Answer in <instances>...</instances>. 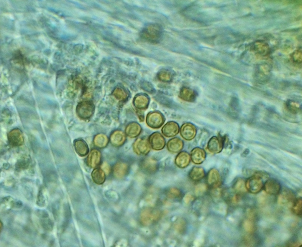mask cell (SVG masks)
<instances>
[{
	"instance_id": "f6af8a7d",
	"label": "cell",
	"mask_w": 302,
	"mask_h": 247,
	"mask_svg": "<svg viewBox=\"0 0 302 247\" xmlns=\"http://www.w3.org/2000/svg\"><path fill=\"white\" fill-rule=\"evenodd\" d=\"M14 206L17 208H20L22 207L23 205V203L22 201L20 200H18L14 203L13 204Z\"/></svg>"
},
{
	"instance_id": "1f68e13d",
	"label": "cell",
	"mask_w": 302,
	"mask_h": 247,
	"mask_svg": "<svg viewBox=\"0 0 302 247\" xmlns=\"http://www.w3.org/2000/svg\"><path fill=\"white\" fill-rule=\"evenodd\" d=\"M158 77L159 79L162 81H168L171 79V75L169 72L163 70L160 72L158 74Z\"/></svg>"
},
{
	"instance_id": "836d02e7",
	"label": "cell",
	"mask_w": 302,
	"mask_h": 247,
	"mask_svg": "<svg viewBox=\"0 0 302 247\" xmlns=\"http://www.w3.org/2000/svg\"><path fill=\"white\" fill-rule=\"evenodd\" d=\"M292 58L293 61L297 63H300L302 60V52L300 50H297L294 51L292 55Z\"/></svg>"
},
{
	"instance_id": "6da1fadb",
	"label": "cell",
	"mask_w": 302,
	"mask_h": 247,
	"mask_svg": "<svg viewBox=\"0 0 302 247\" xmlns=\"http://www.w3.org/2000/svg\"><path fill=\"white\" fill-rule=\"evenodd\" d=\"M162 25L157 23H150L146 25L139 33L141 38L144 41L157 43L160 41L163 34Z\"/></svg>"
},
{
	"instance_id": "5b68a950",
	"label": "cell",
	"mask_w": 302,
	"mask_h": 247,
	"mask_svg": "<svg viewBox=\"0 0 302 247\" xmlns=\"http://www.w3.org/2000/svg\"><path fill=\"white\" fill-rule=\"evenodd\" d=\"M180 132L181 136L184 139L190 141L193 139L195 137L197 129L194 125L190 123L187 122L182 125Z\"/></svg>"
},
{
	"instance_id": "d6a6232c",
	"label": "cell",
	"mask_w": 302,
	"mask_h": 247,
	"mask_svg": "<svg viewBox=\"0 0 302 247\" xmlns=\"http://www.w3.org/2000/svg\"><path fill=\"white\" fill-rule=\"evenodd\" d=\"M206 189L205 184L201 183L198 184L196 187L195 190V194L197 196L202 195Z\"/></svg>"
},
{
	"instance_id": "b9f144b4",
	"label": "cell",
	"mask_w": 302,
	"mask_h": 247,
	"mask_svg": "<svg viewBox=\"0 0 302 247\" xmlns=\"http://www.w3.org/2000/svg\"><path fill=\"white\" fill-rule=\"evenodd\" d=\"M255 175L259 177L262 179H266L268 177V175L267 174L262 172H257L255 173Z\"/></svg>"
},
{
	"instance_id": "52a82bcc",
	"label": "cell",
	"mask_w": 302,
	"mask_h": 247,
	"mask_svg": "<svg viewBox=\"0 0 302 247\" xmlns=\"http://www.w3.org/2000/svg\"><path fill=\"white\" fill-rule=\"evenodd\" d=\"M148 141L152 148L156 150L162 149L165 145V139L158 132H155L152 134L149 137Z\"/></svg>"
},
{
	"instance_id": "8d00e7d4",
	"label": "cell",
	"mask_w": 302,
	"mask_h": 247,
	"mask_svg": "<svg viewBox=\"0 0 302 247\" xmlns=\"http://www.w3.org/2000/svg\"><path fill=\"white\" fill-rule=\"evenodd\" d=\"M35 213L39 217L41 218H47L49 217V214L45 210L37 209L35 211Z\"/></svg>"
},
{
	"instance_id": "74e56055",
	"label": "cell",
	"mask_w": 302,
	"mask_h": 247,
	"mask_svg": "<svg viewBox=\"0 0 302 247\" xmlns=\"http://www.w3.org/2000/svg\"><path fill=\"white\" fill-rule=\"evenodd\" d=\"M58 207L55 202H54L52 205V211L54 218L56 220L58 216Z\"/></svg>"
},
{
	"instance_id": "5bb4252c",
	"label": "cell",
	"mask_w": 302,
	"mask_h": 247,
	"mask_svg": "<svg viewBox=\"0 0 302 247\" xmlns=\"http://www.w3.org/2000/svg\"><path fill=\"white\" fill-rule=\"evenodd\" d=\"M190 159L189 154L186 152L182 151L176 156L175 159V163L179 167L184 168L188 165Z\"/></svg>"
},
{
	"instance_id": "c3c4849f",
	"label": "cell",
	"mask_w": 302,
	"mask_h": 247,
	"mask_svg": "<svg viewBox=\"0 0 302 247\" xmlns=\"http://www.w3.org/2000/svg\"><path fill=\"white\" fill-rule=\"evenodd\" d=\"M176 219V217L174 216V217H173L172 218V220L173 221H174Z\"/></svg>"
},
{
	"instance_id": "44dd1931",
	"label": "cell",
	"mask_w": 302,
	"mask_h": 247,
	"mask_svg": "<svg viewBox=\"0 0 302 247\" xmlns=\"http://www.w3.org/2000/svg\"><path fill=\"white\" fill-rule=\"evenodd\" d=\"M149 102L147 96L144 95H139L134 98L133 103L135 107L137 109H145L147 108Z\"/></svg>"
},
{
	"instance_id": "7bdbcfd3",
	"label": "cell",
	"mask_w": 302,
	"mask_h": 247,
	"mask_svg": "<svg viewBox=\"0 0 302 247\" xmlns=\"http://www.w3.org/2000/svg\"><path fill=\"white\" fill-rule=\"evenodd\" d=\"M226 206L224 204H221L219 206V211L221 214L225 215L226 213Z\"/></svg>"
},
{
	"instance_id": "e575fe53",
	"label": "cell",
	"mask_w": 302,
	"mask_h": 247,
	"mask_svg": "<svg viewBox=\"0 0 302 247\" xmlns=\"http://www.w3.org/2000/svg\"><path fill=\"white\" fill-rule=\"evenodd\" d=\"M36 204L40 207H44L45 205V199L42 190H40L38 192Z\"/></svg>"
},
{
	"instance_id": "4dcf8cb0",
	"label": "cell",
	"mask_w": 302,
	"mask_h": 247,
	"mask_svg": "<svg viewBox=\"0 0 302 247\" xmlns=\"http://www.w3.org/2000/svg\"><path fill=\"white\" fill-rule=\"evenodd\" d=\"M245 182L242 179H238L235 185V189L237 191L241 192H246L247 190L245 187Z\"/></svg>"
},
{
	"instance_id": "4fadbf2b",
	"label": "cell",
	"mask_w": 302,
	"mask_h": 247,
	"mask_svg": "<svg viewBox=\"0 0 302 247\" xmlns=\"http://www.w3.org/2000/svg\"><path fill=\"white\" fill-rule=\"evenodd\" d=\"M296 199L293 192L290 190L285 189L283 190L278 197V201L282 204H293Z\"/></svg>"
},
{
	"instance_id": "7c38bea8",
	"label": "cell",
	"mask_w": 302,
	"mask_h": 247,
	"mask_svg": "<svg viewBox=\"0 0 302 247\" xmlns=\"http://www.w3.org/2000/svg\"><path fill=\"white\" fill-rule=\"evenodd\" d=\"M8 137L9 142L13 146H19L23 143V135L19 129H15L11 131L8 134Z\"/></svg>"
},
{
	"instance_id": "8992f818",
	"label": "cell",
	"mask_w": 302,
	"mask_h": 247,
	"mask_svg": "<svg viewBox=\"0 0 302 247\" xmlns=\"http://www.w3.org/2000/svg\"><path fill=\"white\" fill-rule=\"evenodd\" d=\"M224 140L220 137H212L209 140L207 144V148L209 151L214 154L220 152L223 148Z\"/></svg>"
},
{
	"instance_id": "60d3db41",
	"label": "cell",
	"mask_w": 302,
	"mask_h": 247,
	"mask_svg": "<svg viewBox=\"0 0 302 247\" xmlns=\"http://www.w3.org/2000/svg\"><path fill=\"white\" fill-rule=\"evenodd\" d=\"M193 199L192 195L189 193L186 194L183 198V200L185 203H188Z\"/></svg>"
},
{
	"instance_id": "9c48e42d",
	"label": "cell",
	"mask_w": 302,
	"mask_h": 247,
	"mask_svg": "<svg viewBox=\"0 0 302 247\" xmlns=\"http://www.w3.org/2000/svg\"><path fill=\"white\" fill-rule=\"evenodd\" d=\"M263 188L267 194L275 195L278 194L280 192L281 185L279 182L276 180L270 179L265 182Z\"/></svg>"
},
{
	"instance_id": "e0dca14e",
	"label": "cell",
	"mask_w": 302,
	"mask_h": 247,
	"mask_svg": "<svg viewBox=\"0 0 302 247\" xmlns=\"http://www.w3.org/2000/svg\"><path fill=\"white\" fill-rule=\"evenodd\" d=\"M74 147L77 154L81 157L86 155L89 151L87 144L84 140L81 139H77L75 141Z\"/></svg>"
},
{
	"instance_id": "4316f807",
	"label": "cell",
	"mask_w": 302,
	"mask_h": 247,
	"mask_svg": "<svg viewBox=\"0 0 302 247\" xmlns=\"http://www.w3.org/2000/svg\"><path fill=\"white\" fill-rule=\"evenodd\" d=\"M108 142V139L107 136L102 134L97 135L94 139V143L95 145L100 148L105 147Z\"/></svg>"
},
{
	"instance_id": "d4e9b609",
	"label": "cell",
	"mask_w": 302,
	"mask_h": 247,
	"mask_svg": "<svg viewBox=\"0 0 302 247\" xmlns=\"http://www.w3.org/2000/svg\"><path fill=\"white\" fill-rule=\"evenodd\" d=\"M91 176L93 181L97 184H102L105 181L104 172L100 169H94L92 172Z\"/></svg>"
},
{
	"instance_id": "f35d334b",
	"label": "cell",
	"mask_w": 302,
	"mask_h": 247,
	"mask_svg": "<svg viewBox=\"0 0 302 247\" xmlns=\"http://www.w3.org/2000/svg\"><path fill=\"white\" fill-rule=\"evenodd\" d=\"M101 168L106 174L109 173L110 171V167L106 162H104L102 164Z\"/></svg>"
},
{
	"instance_id": "d590c367",
	"label": "cell",
	"mask_w": 302,
	"mask_h": 247,
	"mask_svg": "<svg viewBox=\"0 0 302 247\" xmlns=\"http://www.w3.org/2000/svg\"><path fill=\"white\" fill-rule=\"evenodd\" d=\"M260 127L267 131H277L278 129L271 126L265 123H259L258 124Z\"/></svg>"
},
{
	"instance_id": "ab89813d",
	"label": "cell",
	"mask_w": 302,
	"mask_h": 247,
	"mask_svg": "<svg viewBox=\"0 0 302 247\" xmlns=\"http://www.w3.org/2000/svg\"><path fill=\"white\" fill-rule=\"evenodd\" d=\"M142 86L144 89H146V91H151L152 90V87L149 83L146 82H144L142 85Z\"/></svg>"
},
{
	"instance_id": "ffe728a7",
	"label": "cell",
	"mask_w": 302,
	"mask_h": 247,
	"mask_svg": "<svg viewBox=\"0 0 302 247\" xmlns=\"http://www.w3.org/2000/svg\"><path fill=\"white\" fill-rule=\"evenodd\" d=\"M126 137L124 133L120 131L114 132L111 135L110 140L111 143L116 146H120L124 143Z\"/></svg>"
},
{
	"instance_id": "7402d4cb",
	"label": "cell",
	"mask_w": 302,
	"mask_h": 247,
	"mask_svg": "<svg viewBox=\"0 0 302 247\" xmlns=\"http://www.w3.org/2000/svg\"><path fill=\"white\" fill-rule=\"evenodd\" d=\"M252 49L259 54L265 55L268 53L269 47L266 43L262 41H257L255 42L252 46Z\"/></svg>"
},
{
	"instance_id": "ee69618b",
	"label": "cell",
	"mask_w": 302,
	"mask_h": 247,
	"mask_svg": "<svg viewBox=\"0 0 302 247\" xmlns=\"http://www.w3.org/2000/svg\"><path fill=\"white\" fill-rule=\"evenodd\" d=\"M203 242V240L202 239L198 238L196 239L194 242L193 244L194 246L196 247L199 246L201 243H202Z\"/></svg>"
},
{
	"instance_id": "ba28073f",
	"label": "cell",
	"mask_w": 302,
	"mask_h": 247,
	"mask_svg": "<svg viewBox=\"0 0 302 247\" xmlns=\"http://www.w3.org/2000/svg\"><path fill=\"white\" fill-rule=\"evenodd\" d=\"M149 142L145 139L139 138L134 141L133 148L134 152L139 155H145L150 152V147Z\"/></svg>"
},
{
	"instance_id": "cb8c5ba5",
	"label": "cell",
	"mask_w": 302,
	"mask_h": 247,
	"mask_svg": "<svg viewBox=\"0 0 302 247\" xmlns=\"http://www.w3.org/2000/svg\"><path fill=\"white\" fill-rule=\"evenodd\" d=\"M205 175L204 169L201 167H194L190 171L189 176L192 180H199L203 178Z\"/></svg>"
},
{
	"instance_id": "8fae6325",
	"label": "cell",
	"mask_w": 302,
	"mask_h": 247,
	"mask_svg": "<svg viewBox=\"0 0 302 247\" xmlns=\"http://www.w3.org/2000/svg\"><path fill=\"white\" fill-rule=\"evenodd\" d=\"M163 134L167 137H171L177 134L179 131V127L176 122L171 121L167 122L162 128Z\"/></svg>"
},
{
	"instance_id": "bcb514c9",
	"label": "cell",
	"mask_w": 302,
	"mask_h": 247,
	"mask_svg": "<svg viewBox=\"0 0 302 247\" xmlns=\"http://www.w3.org/2000/svg\"><path fill=\"white\" fill-rule=\"evenodd\" d=\"M3 228V223H2L1 221V222H0V230H1H1Z\"/></svg>"
},
{
	"instance_id": "7dc6e473",
	"label": "cell",
	"mask_w": 302,
	"mask_h": 247,
	"mask_svg": "<svg viewBox=\"0 0 302 247\" xmlns=\"http://www.w3.org/2000/svg\"><path fill=\"white\" fill-rule=\"evenodd\" d=\"M143 205V202H142V201H141V202H140V204H139L140 206V207H142V206Z\"/></svg>"
},
{
	"instance_id": "30bf717a",
	"label": "cell",
	"mask_w": 302,
	"mask_h": 247,
	"mask_svg": "<svg viewBox=\"0 0 302 247\" xmlns=\"http://www.w3.org/2000/svg\"><path fill=\"white\" fill-rule=\"evenodd\" d=\"M190 156L191 159L194 163L199 164L205 161L206 157V153L203 149L197 147L192 149Z\"/></svg>"
},
{
	"instance_id": "3957f363",
	"label": "cell",
	"mask_w": 302,
	"mask_h": 247,
	"mask_svg": "<svg viewBox=\"0 0 302 247\" xmlns=\"http://www.w3.org/2000/svg\"><path fill=\"white\" fill-rule=\"evenodd\" d=\"M165 118L163 115L158 112L148 113L146 116V123L150 127L153 129L160 128L163 125Z\"/></svg>"
},
{
	"instance_id": "f546056e",
	"label": "cell",
	"mask_w": 302,
	"mask_h": 247,
	"mask_svg": "<svg viewBox=\"0 0 302 247\" xmlns=\"http://www.w3.org/2000/svg\"><path fill=\"white\" fill-rule=\"evenodd\" d=\"M114 95L117 99L122 100L125 99L127 97L126 93L122 89L117 88L114 91Z\"/></svg>"
},
{
	"instance_id": "277c9868",
	"label": "cell",
	"mask_w": 302,
	"mask_h": 247,
	"mask_svg": "<svg viewBox=\"0 0 302 247\" xmlns=\"http://www.w3.org/2000/svg\"><path fill=\"white\" fill-rule=\"evenodd\" d=\"M262 179L255 175L249 178L245 182L247 190L251 193L256 194L261 191L263 188Z\"/></svg>"
},
{
	"instance_id": "603a6c76",
	"label": "cell",
	"mask_w": 302,
	"mask_h": 247,
	"mask_svg": "<svg viewBox=\"0 0 302 247\" xmlns=\"http://www.w3.org/2000/svg\"><path fill=\"white\" fill-rule=\"evenodd\" d=\"M128 166L123 162L117 163L114 168V175L118 178H121L126 174L128 171Z\"/></svg>"
},
{
	"instance_id": "f1b7e54d",
	"label": "cell",
	"mask_w": 302,
	"mask_h": 247,
	"mask_svg": "<svg viewBox=\"0 0 302 247\" xmlns=\"http://www.w3.org/2000/svg\"><path fill=\"white\" fill-rule=\"evenodd\" d=\"M40 223L42 227L45 230L49 231L52 230L54 223L48 218H42L40 220Z\"/></svg>"
},
{
	"instance_id": "d6986e66",
	"label": "cell",
	"mask_w": 302,
	"mask_h": 247,
	"mask_svg": "<svg viewBox=\"0 0 302 247\" xmlns=\"http://www.w3.org/2000/svg\"><path fill=\"white\" fill-rule=\"evenodd\" d=\"M207 180L209 184L214 187L218 186L220 184L221 177L218 170L215 168L211 169L208 174Z\"/></svg>"
},
{
	"instance_id": "7a4b0ae2",
	"label": "cell",
	"mask_w": 302,
	"mask_h": 247,
	"mask_svg": "<svg viewBox=\"0 0 302 247\" xmlns=\"http://www.w3.org/2000/svg\"><path fill=\"white\" fill-rule=\"evenodd\" d=\"M94 106L92 103L88 101L80 102L76 108V113L78 116L83 119L89 118L93 115Z\"/></svg>"
},
{
	"instance_id": "2e32d148",
	"label": "cell",
	"mask_w": 302,
	"mask_h": 247,
	"mask_svg": "<svg viewBox=\"0 0 302 247\" xmlns=\"http://www.w3.org/2000/svg\"><path fill=\"white\" fill-rule=\"evenodd\" d=\"M141 131L140 125L137 123L132 122L129 123L125 129L126 134L131 138H135L138 136Z\"/></svg>"
},
{
	"instance_id": "83f0119b",
	"label": "cell",
	"mask_w": 302,
	"mask_h": 247,
	"mask_svg": "<svg viewBox=\"0 0 302 247\" xmlns=\"http://www.w3.org/2000/svg\"><path fill=\"white\" fill-rule=\"evenodd\" d=\"M302 200L301 197L296 199L292 206L293 212L296 215L301 218Z\"/></svg>"
},
{
	"instance_id": "ac0fdd59",
	"label": "cell",
	"mask_w": 302,
	"mask_h": 247,
	"mask_svg": "<svg viewBox=\"0 0 302 247\" xmlns=\"http://www.w3.org/2000/svg\"><path fill=\"white\" fill-rule=\"evenodd\" d=\"M101 158V153L96 149H93L89 153L87 160L88 165L91 167H95L100 163Z\"/></svg>"
},
{
	"instance_id": "484cf974",
	"label": "cell",
	"mask_w": 302,
	"mask_h": 247,
	"mask_svg": "<svg viewBox=\"0 0 302 247\" xmlns=\"http://www.w3.org/2000/svg\"><path fill=\"white\" fill-rule=\"evenodd\" d=\"M180 95L182 99L188 101H194L196 96L193 91L186 89H182L180 92Z\"/></svg>"
},
{
	"instance_id": "9a60e30c",
	"label": "cell",
	"mask_w": 302,
	"mask_h": 247,
	"mask_svg": "<svg viewBox=\"0 0 302 247\" xmlns=\"http://www.w3.org/2000/svg\"><path fill=\"white\" fill-rule=\"evenodd\" d=\"M183 141L178 137L173 138L168 142L167 147L168 150L173 153H177L183 149Z\"/></svg>"
}]
</instances>
